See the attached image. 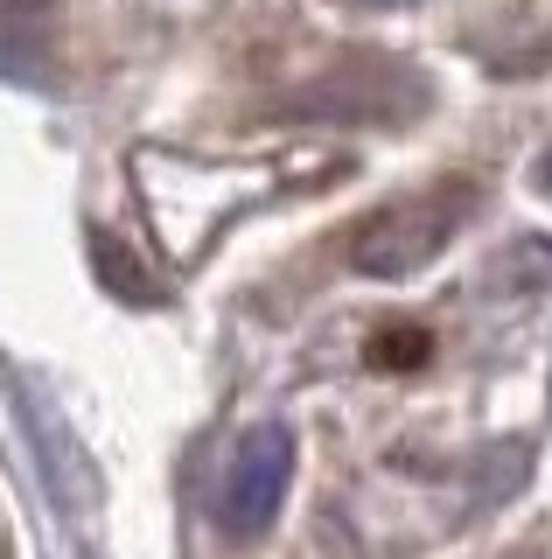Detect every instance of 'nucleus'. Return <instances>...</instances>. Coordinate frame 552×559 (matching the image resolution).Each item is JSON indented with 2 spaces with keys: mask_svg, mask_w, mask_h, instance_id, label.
<instances>
[{
  "mask_svg": "<svg viewBox=\"0 0 552 559\" xmlns=\"http://www.w3.org/2000/svg\"><path fill=\"white\" fill-rule=\"evenodd\" d=\"M469 189L447 182V189H420V197H399L385 203L377 217L357 224L350 238V266L371 273V280H399V273H420L427 259L441 252L447 238H455V224L469 217Z\"/></svg>",
  "mask_w": 552,
  "mask_h": 559,
  "instance_id": "f257e3e1",
  "label": "nucleus"
},
{
  "mask_svg": "<svg viewBox=\"0 0 552 559\" xmlns=\"http://www.w3.org/2000/svg\"><path fill=\"white\" fill-rule=\"evenodd\" d=\"M273 489H280V433H259L252 441V462H245V476L231 483V532H252L259 518H266V503H273Z\"/></svg>",
  "mask_w": 552,
  "mask_h": 559,
  "instance_id": "7ed1b4c3",
  "label": "nucleus"
},
{
  "mask_svg": "<svg viewBox=\"0 0 552 559\" xmlns=\"http://www.w3.org/2000/svg\"><path fill=\"white\" fill-rule=\"evenodd\" d=\"M350 8H412V0H350Z\"/></svg>",
  "mask_w": 552,
  "mask_h": 559,
  "instance_id": "39448f33",
  "label": "nucleus"
},
{
  "mask_svg": "<svg viewBox=\"0 0 552 559\" xmlns=\"http://www.w3.org/2000/svg\"><path fill=\"white\" fill-rule=\"evenodd\" d=\"M364 357H371V371H392V378L420 371V364L434 357V329H427V322H385V329H371Z\"/></svg>",
  "mask_w": 552,
  "mask_h": 559,
  "instance_id": "20e7f679",
  "label": "nucleus"
},
{
  "mask_svg": "<svg viewBox=\"0 0 552 559\" xmlns=\"http://www.w3.org/2000/svg\"><path fill=\"white\" fill-rule=\"evenodd\" d=\"M57 43V0H0V78H43Z\"/></svg>",
  "mask_w": 552,
  "mask_h": 559,
  "instance_id": "f03ea898",
  "label": "nucleus"
}]
</instances>
